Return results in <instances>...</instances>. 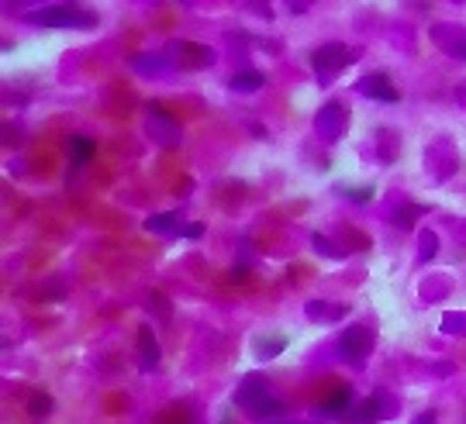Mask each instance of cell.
Wrapping results in <instances>:
<instances>
[{
	"label": "cell",
	"instance_id": "cell-1",
	"mask_svg": "<svg viewBox=\"0 0 466 424\" xmlns=\"http://www.w3.org/2000/svg\"><path fill=\"white\" fill-rule=\"evenodd\" d=\"M25 21L39 28H97V14L76 4H52V7L25 14Z\"/></svg>",
	"mask_w": 466,
	"mask_h": 424
},
{
	"label": "cell",
	"instance_id": "cell-2",
	"mask_svg": "<svg viewBox=\"0 0 466 424\" xmlns=\"http://www.w3.org/2000/svg\"><path fill=\"white\" fill-rule=\"evenodd\" d=\"M235 400H239V407H246L253 418H277V414H284V404L266 390L262 376H246L242 386H239V393H235Z\"/></svg>",
	"mask_w": 466,
	"mask_h": 424
},
{
	"label": "cell",
	"instance_id": "cell-3",
	"mask_svg": "<svg viewBox=\"0 0 466 424\" xmlns=\"http://www.w3.org/2000/svg\"><path fill=\"white\" fill-rule=\"evenodd\" d=\"M352 59H356V52H349L342 42H328V45H321V48L311 52V66H314V73H318L321 83H328L335 73H342Z\"/></svg>",
	"mask_w": 466,
	"mask_h": 424
},
{
	"label": "cell",
	"instance_id": "cell-4",
	"mask_svg": "<svg viewBox=\"0 0 466 424\" xmlns=\"http://www.w3.org/2000/svg\"><path fill=\"white\" fill-rule=\"evenodd\" d=\"M166 55H170L180 69H208L214 62V48L211 45H201V42H173L166 48Z\"/></svg>",
	"mask_w": 466,
	"mask_h": 424
},
{
	"label": "cell",
	"instance_id": "cell-5",
	"mask_svg": "<svg viewBox=\"0 0 466 424\" xmlns=\"http://www.w3.org/2000/svg\"><path fill=\"white\" fill-rule=\"evenodd\" d=\"M370 348H373V331H370L366 324H352V328H345L339 335V355L349 359V362L366 359Z\"/></svg>",
	"mask_w": 466,
	"mask_h": 424
},
{
	"label": "cell",
	"instance_id": "cell-6",
	"mask_svg": "<svg viewBox=\"0 0 466 424\" xmlns=\"http://www.w3.org/2000/svg\"><path fill=\"white\" fill-rule=\"evenodd\" d=\"M359 90H363L366 97L380 100V104H397V100H401V90L390 83V76H383V73H370V76H363V80H359Z\"/></svg>",
	"mask_w": 466,
	"mask_h": 424
},
{
	"label": "cell",
	"instance_id": "cell-7",
	"mask_svg": "<svg viewBox=\"0 0 466 424\" xmlns=\"http://www.w3.org/2000/svg\"><path fill=\"white\" fill-rule=\"evenodd\" d=\"M66 149H69V163H73V170L84 166V163H90V159L97 156V142L86 138V135H69V138H66Z\"/></svg>",
	"mask_w": 466,
	"mask_h": 424
},
{
	"label": "cell",
	"instance_id": "cell-8",
	"mask_svg": "<svg viewBox=\"0 0 466 424\" xmlns=\"http://www.w3.org/2000/svg\"><path fill=\"white\" fill-rule=\"evenodd\" d=\"M349 407H352V386H339V390H332V393H328V400H321V404H318V411H321V414H328V418L345 414Z\"/></svg>",
	"mask_w": 466,
	"mask_h": 424
},
{
	"label": "cell",
	"instance_id": "cell-9",
	"mask_svg": "<svg viewBox=\"0 0 466 424\" xmlns=\"http://www.w3.org/2000/svg\"><path fill=\"white\" fill-rule=\"evenodd\" d=\"M228 86L235 90V93H255V90H262L266 86V76L259 73V69H242V73H235Z\"/></svg>",
	"mask_w": 466,
	"mask_h": 424
},
{
	"label": "cell",
	"instance_id": "cell-10",
	"mask_svg": "<svg viewBox=\"0 0 466 424\" xmlns=\"http://www.w3.org/2000/svg\"><path fill=\"white\" fill-rule=\"evenodd\" d=\"M145 231H156V235H183L180 231V214H156L145 221Z\"/></svg>",
	"mask_w": 466,
	"mask_h": 424
},
{
	"label": "cell",
	"instance_id": "cell-11",
	"mask_svg": "<svg viewBox=\"0 0 466 424\" xmlns=\"http://www.w3.org/2000/svg\"><path fill=\"white\" fill-rule=\"evenodd\" d=\"M383 393H377V397H370V400H366V404H363V407H359V411H356V414H349V421H356V424H373V421H380L383 418V400H380Z\"/></svg>",
	"mask_w": 466,
	"mask_h": 424
},
{
	"label": "cell",
	"instance_id": "cell-12",
	"mask_svg": "<svg viewBox=\"0 0 466 424\" xmlns=\"http://www.w3.org/2000/svg\"><path fill=\"white\" fill-rule=\"evenodd\" d=\"M138 341H142V366L152 369L159 362V348H156V338H152V328H138Z\"/></svg>",
	"mask_w": 466,
	"mask_h": 424
},
{
	"label": "cell",
	"instance_id": "cell-13",
	"mask_svg": "<svg viewBox=\"0 0 466 424\" xmlns=\"http://www.w3.org/2000/svg\"><path fill=\"white\" fill-rule=\"evenodd\" d=\"M432 39L442 45L449 55H456V59H466V28H460V39H446L439 28H432Z\"/></svg>",
	"mask_w": 466,
	"mask_h": 424
},
{
	"label": "cell",
	"instance_id": "cell-14",
	"mask_svg": "<svg viewBox=\"0 0 466 424\" xmlns=\"http://www.w3.org/2000/svg\"><path fill=\"white\" fill-rule=\"evenodd\" d=\"M48 411H52V397H48L45 390H32V393H28V414H32V418H45Z\"/></svg>",
	"mask_w": 466,
	"mask_h": 424
},
{
	"label": "cell",
	"instance_id": "cell-15",
	"mask_svg": "<svg viewBox=\"0 0 466 424\" xmlns=\"http://www.w3.org/2000/svg\"><path fill=\"white\" fill-rule=\"evenodd\" d=\"M266 345H255V359H273L277 352L287 348V338L284 335H273V338H262Z\"/></svg>",
	"mask_w": 466,
	"mask_h": 424
},
{
	"label": "cell",
	"instance_id": "cell-16",
	"mask_svg": "<svg viewBox=\"0 0 466 424\" xmlns=\"http://www.w3.org/2000/svg\"><path fill=\"white\" fill-rule=\"evenodd\" d=\"M311 245H314L318 252L325 255V259H342V249H335V245H332V242H328L325 235H318V231L311 235Z\"/></svg>",
	"mask_w": 466,
	"mask_h": 424
},
{
	"label": "cell",
	"instance_id": "cell-17",
	"mask_svg": "<svg viewBox=\"0 0 466 424\" xmlns=\"http://www.w3.org/2000/svg\"><path fill=\"white\" fill-rule=\"evenodd\" d=\"M342 197H349L352 204H370V200H373V186H356V190H349V186H345V190H342Z\"/></svg>",
	"mask_w": 466,
	"mask_h": 424
},
{
	"label": "cell",
	"instance_id": "cell-18",
	"mask_svg": "<svg viewBox=\"0 0 466 424\" xmlns=\"http://www.w3.org/2000/svg\"><path fill=\"white\" fill-rule=\"evenodd\" d=\"M422 211H425L422 204H411V207H404L401 214H394V221H397L401 228H411V224H415V217H418Z\"/></svg>",
	"mask_w": 466,
	"mask_h": 424
},
{
	"label": "cell",
	"instance_id": "cell-19",
	"mask_svg": "<svg viewBox=\"0 0 466 424\" xmlns=\"http://www.w3.org/2000/svg\"><path fill=\"white\" fill-rule=\"evenodd\" d=\"M432 255H435V235H425V249H422V259H425V262H428Z\"/></svg>",
	"mask_w": 466,
	"mask_h": 424
},
{
	"label": "cell",
	"instance_id": "cell-20",
	"mask_svg": "<svg viewBox=\"0 0 466 424\" xmlns=\"http://www.w3.org/2000/svg\"><path fill=\"white\" fill-rule=\"evenodd\" d=\"M204 235V224H187L183 228V238H201Z\"/></svg>",
	"mask_w": 466,
	"mask_h": 424
},
{
	"label": "cell",
	"instance_id": "cell-21",
	"mask_svg": "<svg viewBox=\"0 0 466 424\" xmlns=\"http://www.w3.org/2000/svg\"><path fill=\"white\" fill-rule=\"evenodd\" d=\"M415 424H435V411H425V414Z\"/></svg>",
	"mask_w": 466,
	"mask_h": 424
}]
</instances>
